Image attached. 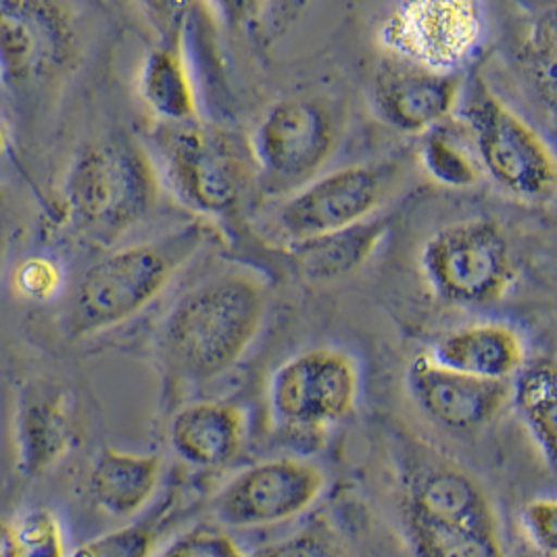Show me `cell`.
<instances>
[{"instance_id": "obj_1", "label": "cell", "mask_w": 557, "mask_h": 557, "mask_svg": "<svg viewBox=\"0 0 557 557\" xmlns=\"http://www.w3.org/2000/svg\"><path fill=\"white\" fill-rule=\"evenodd\" d=\"M207 228L188 222L159 238L111 251L95 261L77 282L65 309L63 329L70 338L95 336L140 313L201 251Z\"/></svg>"}, {"instance_id": "obj_2", "label": "cell", "mask_w": 557, "mask_h": 557, "mask_svg": "<svg viewBox=\"0 0 557 557\" xmlns=\"http://www.w3.org/2000/svg\"><path fill=\"white\" fill-rule=\"evenodd\" d=\"M265 315V295L238 274L209 280L186 293L161 329V349L180 376L213 381L247 354Z\"/></svg>"}, {"instance_id": "obj_3", "label": "cell", "mask_w": 557, "mask_h": 557, "mask_svg": "<svg viewBox=\"0 0 557 557\" xmlns=\"http://www.w3.org/2000/svg\"><path fill=\"white\" fill-rule=\"evenodd\" d=\"M65 222L84 238L111 245L143 222L157 201L151 159L127 138H104L77 152L63 182Z\"/></svg>"}, {"instance_id": "obj_4", "label": "cell", "mask_w": 557, "mask_h": 557, "mask_svg": "<svg viewBox=\"0 0 557 557\" xmlns=\"http://www.w3.org/2000/svg\"><path fill=\"white\" fill-rule=\"evenodd\" d=\"M157 147L163 174L182 203L203 213H228L243 201L255 172L249 145L193 122L161 127Z\"/></svg>"}, {"instance_id": "obj_5", "label": "cell", "mask_w": 557, "mask_h": 557, "mask_svg": "<svg viewBox=\"0 0 557 557\" xmlns=\"http://www.w3.org/2000/svg\"><path fill=\"white\" fill-rule=\"evenodd\" d=\"M420 268L438 299L466 307L495 304L513 278L506 232L481 218L436 230L422 247Z\"/></svg>"}, {"instance_id": "obj_6", "label": "cell", "mask_w": 557, "mask_h": 557, "mask_svg": "<svg viewBox=\"0 0 557 557\" xmlns=\"http://www.w3.org/2000/svg\"><path fill=\"white\" fill-rule=\"evenodd\" d=\"M77 32L70 7L47 0H0V84L29 99L74 67Z\"/></svg>"}, {"instance_id": "obj_7", "label": "cell", "mask_w": 557, "mask_h": 557, "mask_svg": "<svg viewBox=\"0 0 557 557\" xmlns=\"http://www.w3.org/2000/svg\"><path fill=\"white\" fill-rule=\"evenodd\" d=\"M486 15L472 0H413L395 4L379 29L393 59L436 74L463 70L481 51Z\"/></svg>"}, {"instance_id": "obj_8", "label": "cell", "mask_w": 557, "mask_h": 557, "mask_svg": "<svg viewBox=\"0 0 557 557\" xmlns=\"http://www.w3.org/2000/svg\"><path fill=\"white\" fill-rule=\"evenodd\" d=\"M470 90L463 117L482 168L506 193L541 201L554 193L556 159L545 140L482 82Z\"/></svg>"}, {"instance_id": "obj_9", "label": "cell", "mask_w": 557, "mask_h": 557, "mask_svg": "<svg viewBox=\"0 0 557 557\" xmlns=\"http://www.w3.org/2000/svg\"><path fill=\"white\" fill-rule=\"evenodd\" d=\"M336 127L329 109L313 99L274 104L255 129L249 149L272 190L297 188L315 176L330 159Z\"/></svg>"}, {"instance_id": "obj_10", "label": "cell", "mask_w": 557, "mask_h": 557, "mask_svg": "<svg viewBox=\"0 0 557 557\" xmlns=\"http://www.w3.org/2000/svg\"><path fill=\"white\" fill-rule=\"evenodd\" d=\"M326 479L304 459L280 457L255 463L230 479L213 499L218 520L232 529H261L288 522L313 506Z\"/></svg>"}, {"instance_id": "obj_11", "label": "cell", "mask_w": 557, "mask_h": 557, "mask_svg": "<svg viewBox=\"0 0 557 557\" xmlns=\"http://www.w3.org/2000/svg\"><path fill=\"white\" fill-rule=\"evenodd\" d=\"M357 368L336 349H311L282 363L270 384V401L280 422L293 429H324L355 406Z\"/></svg>"}, {"instance_id": "obj_12", "label": "cell", "mask_w": 557, "mask_h": 557, "mask_svg": "<svg viewBox=\"0 0 557 557\" xmlns=\"http://www.w3.org/2000/svg\"><path fill=\"white\" fill-rule=\"evenodd\" d=\"M386 174L379 165H349L309 182L278 213L282 232L293 240L351 228L370 220L382 203Z\"/></svg>"}, {"instance_id": "obj_13", "label": "cell", "mask_w": 557, "mask_h": 557, "mask_svg": "<svg viewBox=\"0 0 557 557\" xmlns=\"http://www.w3.org/2000/svg\"><path fill=\"white\" fill-rule=\"evenodd\" d=\"M76 438L72 391L51 379L27 381L15 406L17 470L27 479L47 474L74 449Z\"/></svg>"}, {"instance_id": "obj_14", "label": "cell", "mask_w": 557, "mask_h": 557, "mask_svg": "<svg viewBox=\"0 0 557 557\" xmlns=\"http://www.w3.org/2000/svg\"><path fill=\"white\" fill-rule=\"evenodd\" d=\"M407 384L424 413L443 429L476 432L491 424L509 399L511 384L482 381L438 366L431 355H418L409 370Z\"/></svg>"}, {"instance_id": "obj_15", "label": "cell", "mask_w": 557, "mask_h": 557, "mask_svg": "<svg viewBox=\"0 0 557 557\" xmlns=\"http://www.w3.org/2000/svg\"><path fill=\"white\" fill-rule=\"evenodd\" d=\"M459 90V74H436L391 57L374 77V104L388 126L426 134L456 109Z\"/></svg>"}, {"instance_id": "obj_16", "label": "cell", "mask_w": 557, "mask_h": 557, "mask_svg": "<svg viewBox=\"0 0 557 557\" xmlns=\"http://www.w3.org/2000/svg\"><path fill=\"white\" fill-rule=\"evenodd\" d=\"M404 516L463 531L499 534V520L486 491L451 463H429L407 482Z\"/></svg>"}, {"instance_id": "obj_17", "label": "cell", "mask_w": 557, "mask_h": 557, "mask_svg": "<svg viewBox=\"0 0 557 557\" xmlns=\"http://www.w3.org/2000/svg\"><path fill=\"white\" fill-rule=\"evenodd\" d=\"M431 357L454 372L509 382L524 366V345L520 334L504 324H472L445 334Z\"/></svg>"}, {"instance_id": "obj_18", "label": "cell", "mask_w": 557, "mask_h": 557, "mask_svg": "<svg viewBox=\"0 0 557 557\" xmlns=\"http://www.w3.org/2000/svg\"><path fill=\"white\" fill-rule=\"evenodd\" d=\"M245 436V416L232 404L199 401L180 409L170 429L172 447L184 461L218 468L232 461Z\"/></svg>"}, {"instance_id": "obj_19", "label": "cell", "mask_w": 557, "mask_h": 557, "mask_svg": "<svg viewBox=\"0 0 557 557\" xmlns=\"http://www.w3.org/2000/svg\"><path fill=\"white\" fill-rule=\"evenodd\" d=\"M159 481L161 457L104 447L90 468L88 488L102 511L132 518L151 504Z\"/></svg>"}, {"instance_id": "obj_20", "label": "cell", "mask_w": 557, "mask_h": 557, "mask_svg": "<svg viewBox=\"0 0 557 557\" xmlns=\"http://www.w3.org/2000/svg\"><path fill=\"white\" fill-rule=\"evenodd\" d=\"M388 226L391 220L386 218H370L351 228L293 240L288 245L290 261L297 272L311 282L345 278L374 255Z\"/></svg>"}, {"instance_id": "obj_21", "label": "cell", "mask_w": 557, "mask_h": 557, "mask_svg": "<svg viewBox=\"0 0 557 557\" xmlns=\"http://www.w3.org/2000/svg\"><path fill=\"white\" fill-rule=\"evenodd\" d=\"M143 99L168 126L193 124L197 120V97L190 72L174 45L149 52L140 74Z\"/></svg>"}, {"instance_id": "obj_22", "label": "cell", "mask_w": 557, "mask_h": 557, "mask_svg": "<svg viewBox=\"0 0 557 557\" xmlns=\"http://www.w3.org/2000/svg\"><path fill=\"white\" fill-rule=\"evenodd\" d=\"M557 379L554 359L522 366L509 395L547 466L556 463Z\"/></svg>"}, {"instance_id": "obj_23", "label": "cell", "mask_w": 557, "mask_h": 557, "mask_svg": "<svg viewBox=\"0 0 557 557\" xmlns=\"http://www.w3.org/2000/svg\"><path fill=\"white\" fill-rule=\"evenodd\" d=\"M406 536L416 557H504L499 534L463 531L404 516Z\"/></svg>"}, {"instance_id": "obj_24", "label": "cell", "mask_w": 557, "mask_h": 557, "mask_svg": "<svg viewBox=\"0 0 557 557\" xmlns=\"http://www.w3.org/2000/svg\"><path fill=\"white\" fill-rule=\"evenodd\" d=\"M13 557H67L61 520L47 507H29L13 522Z\"/></svg>"}, {"instance_id": "obj_25", "label": "cell", "mask_w": 557, "mask_h": 557, "mask_svg": "<svg viewBox=\"0 0 557 557\" xmlns=\"http://www.w3.org/2000/svg\"><path fill=\"white\" fill-rule=\"evenodd\" d=\"M422 163L438 184L449 188H468L479 177L474 159L447 132L438 127L426 132L422 145Z\"/></svg>"}, {"instance_id": "obj_26", "label": "cell", "mask_w": 557, "mask_h": 557, "mask_svg": "<svg viewBox=\"0 0 557 557\" xmlns=\"http://www.w3.org/2000/svg\"><path fill=\"white\" fill-rule=\"evenodd\" d=\"M154 543L152 524L136 522L86 541L67 557H152Z\"/></svg>"}, {"instance_id": "obj_27", "label": "cell", "mask_w": 557, "mask_h": 557, "mask_svg": "<svg viewBox=\"0 0 557 557\" xmlns=\"http://www.w3.org/2000/svg\"><path fill=\"white\" fill-rule=\"evenodd\" d=\"M249 557H349V554L338 534L320 522L265 545Z\"/></svg>"}, {"instance_id": "obj_28", "label": "cell", "mask_w": 557, "mask_h": 557, "mask_svg": "<svg viewBox=\"0 0 557 557\" xmlns=\"http://www.w3.org/2000/svg\"><path fill=\"white\" fill-rule=\"evenodd\" d=\"M65 286L63 265L49 255H32L15 270V288L32 304H49Z\"/></svg>"}, {"instance_id": "obj_29", "label": "cell", "mask_w": 557, "mask_h": 557, "mask_svg": "<svg viewBox=\"0 0 557 557\" xmlns=\"http://www.w3.org/2000/svg\"><path fill=\"white\" fill-rule=\"evenodd\" d=\"M527 61L541 95L552 104L556 88V17L554 11L532 26L527 42Z\"/></svg>"}, {"instance_id": "obj_30", "label": "cell", "mask_w": 557, "mask_h": 557, "mask_svg": "<svg viewBox=\"0 0 557 557\" xmlns=\"http://www.w3.org/2000/svg\"><path fill=\"white\" fill-rule=\"evenodd\" d=\"M157 557H249L243 547L224 531L211 527H195L177 534Z\"/></svg>"}, {"instance_id": "obj_31", "label": "cell", "mask_w": 557, "mask_h": 557, "mask_svg": "<svg viewBox=\"0 0 557 557\" xmlns=\"http://www.w3.org/2000/svg\"><path fill=\"white\" fill-rule=\"evenodd\" d=\"M522 529L532 547L545 557H556L557 504L554 497H539L522 509Z\"/></svg>"}, {"instance_id": "obj_32", "label": "cell", "mask_w": 557, "mask_h": 557, "mask_svg": "<svg viewBox=\"0 0 557 557\" xmlns=\"http://www.w3.org/2000/svg\"><path fill=\"white\" fill-rule=\"evenodd\" d=\"M9 240H11V211L4 193L0 190V274L9 253Z\"/></svg>"}, {"instance_id": "obj_33", "label": "cell", "mask_w": 557, "mask_h": 557, "mask_svg": "<svg viewBox=\"0 0 557 557\" xmlns=\"http://www.w3.org/2000/svg\"><path fill=\"white\" fill-rule=\"evenodd\" d=\"M0 557H13V532L11 522L0 518Z\"/></svg>"}, {"instance_id": "obj_34", "label": "cell", "mask_w": 557, "mask_h": 557, "mask_svg": "<svg viewBox=\"0 0 557 557\" xmlns=\"http://www.w3.org/2000/svg\"><path fill=\"white\" fill-rule=\"evenodd\" d=\"M4 151H7V136H4V129L0 126V157Z\"/></svg>"}]
</instances>
